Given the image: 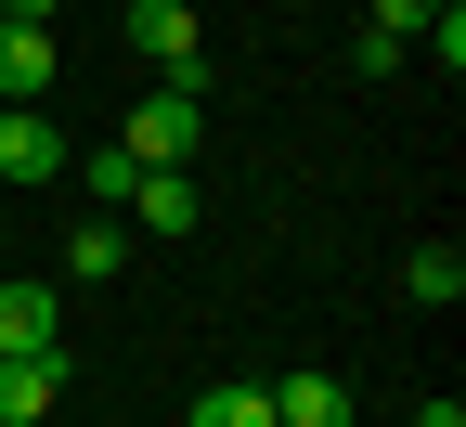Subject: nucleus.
Masks as SVG:
<instances>
[{"label": "nucleus", "instance_id": "nucleus-1", "mask_svg": "<svg viewBox=\"0 0 466 427\" xmlns=\"http://www.w3.org/2000/svg\"><path fill=\"white\" fill-rule=\"evenodd\" d=\"M195 130H208V78H156V104H130L116 156L130 168H195Z\"/></svg>", "mask_w": 466, "mask_h": 427}, {"label": "nucleus", "instance_id": "nucleus-2", "mask_svg": "<svg viewBox=\"0 0 466 427\" xmlns=\"http://www.w3.org/2000/svg\"><path fill=\"white\" fill-rule=\"evenodd\" d=\"M130 52L156 78H208V26H195V0H130Z\"/></svg>", "mask_w": 466, "mask_h": 427}, {"label": "nucleus", "instance_id": "nucleus-3", "mask_svg": "<svg viewBox=\"0 0 466 427\" xmlns=\"http://www.w3.org/2000/svg\"><path fill=\"white\" fill-rule=\"evenodd\" d=\"M39 181H66V130L39 104H0V195H39Z\"/></svg>", "mask_w": 466, "mask_h": 427}, {"label": "nucleus", "instance_id": "nucleus-4", "mask_svg": "<svg viewBox=\"0 0 466 427\" xmlns=\"http://www.w3.org/2000/svg\"><path fill=\"white\" fill-rule=\"evenodd\" d=\"M66 376H78L66 337H52V350H14V362H0V427H39L52 402H66Z\"/></svg>", "mask_w": 466, "mask_h": 427}, {"label": "nucleus", "instance_id": "nucleus-5", "mask_svg": "<svg viewBox=\"0 0 466 427\" xmlns=\"http://www.w3.org/2000/svg\"><path fill=\"white\" fill-rule=\"evenodd\" d=\"M116 208H130L143 233H195V220H208V195H195V168H130V195H116Z\"/></svg>", "mask_w": 466, "mask_h": 427}, {"label": "nucleus", "instance_id": "nucleus-6", "mask_svg": "<svg viewBox=\"0 0 466 427\" xmlns=\"http://www.w3.org/2000/svg\"><path fill=\"white\" fill-rule=\"evenodd\" d=\"M272 427H350V389L324 376V362H285L272 376Z\"/></svg>", "mask_w": 466, "mask_h": 427}, {"label": "nucleus", "instance_id": "nucleus-7", "mask_svg": "<svg viewBox=\"0 0 466 427\" xmlns=\"http://www.w3.org/2000/svg\"><path fill=\"white\" fill-rule=\"evenodd\" d=\"M52 337H66V298H52V285H0V362L52 350Z\"/></svg>", "mask_w": 466, "mask_h": 427}, {"label": "nucleus", "instance_id": "nucleus-8", "mask_svg": "<svg viewBox=\"0 0 466 427\" xmlns=\"http://www.w3.org/2000/svg\"><path fill=\"white\" fill-rule=\"evenodd\" d=\"M52 91V26H0V104H39Z\"/></svg>", "mask_w": 466, "mask_h": 427}, {"label": "nucleus", "instance_id": "nucleus-9", "mask_svg": "<svg viewBox=\"0 0 466 427\" xmlns=\"http://www.w3.org/2000/svg\"><path fill=\"white\" fill-rule=\"evenodd\" d=\"M116 259H130V233H116V220H78V233H66V272H78V285H104Z\"/></svg>", "mask_w": 466, "mask_h": 427}, {"label": "nucleus", "instance_id": "nucleus-10", "mask_svg": "<svg viewBox=\"0 0 466 427\" xmlns=\"http://www.w3.org/2000/svg\"><path fill=\"white\" fill-rule=\"evenodd\" d=\"M401 285H415L428 311H453V298H466V259H453V247H415V259H401Z\"/></svg>", "mask_w": 466, "mask_h": 427}, {"label": "nucleus", "instance_id": "nucleus-11", "mask_svg": "<svg viewBox=\"0 0 466 427\" xmlns=\"http://www.w3.org/2000/svg\"><path fill=\"white\" fill-rule=\"evenodd\" d=\"M182 427H272V389H208Z\"/></svg>", "mask_w": 466, "mask_h": 427}, {"label": "nucleus", "instance_id": "nucleus-12", "mask_svg": "<svg viewBox=\"0 0 466 427\" xmlns=\"http://www.w3.org/2000/svg\"><path fill=\"white\" fill-rule=\"evenodd\" d=\"M428 14H441V0H363V26H376V39H415Z\"/></svg>", "mask_w": 466, "mask_h": 427}, {"label": "nucleus", "instance_id": "nucleus-13", "mask_svg": "<svg viewBox=\"0 0 466 427\" xmlns=\"http://www.w3.org/2000/svg\"><path fill=\"white\" fill-rule=\"evenodd\" d=\"M0 26H52V0H0Z\"/></svg>", "mask_w": 466, "mask_h": 427}, {"label": "nucleus", "instance_id": "nucleus-14", "mask_svg": "<svg viewBox=\"0 0 466 427\" xmlns=\"http://www.w3.org/2000/svg\"><path fill=\"white\" fill-rule=\"evenodd\" d=\"M415 427H466V402H428V414H415Z\"/></svg>", "mask_w": 466, "mask_h": 427}]
</instances>
